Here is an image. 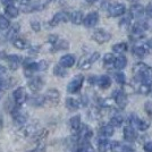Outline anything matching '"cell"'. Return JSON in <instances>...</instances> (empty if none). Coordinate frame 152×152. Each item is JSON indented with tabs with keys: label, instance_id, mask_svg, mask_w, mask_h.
<instances>
[{
	"label": "cell",
	"instance_id": "cell-57",
	"mask_svg": "<svg viewBox=\"0 0 152 152\" xmlns=\"http://www.w3.org/2000/svg\"><path fill=\"white\" fill-rule=\"evenodd\" d=\"M148 45V48H149V49H152V38L148 41V45Z\"/></svg>",
	"mask_w": 152,
	"mask_h": 152
},
{
	"label": "cell",
	"instance_id": "cell-21",
	"mask_svg": "<svg viewBox=\"0 0 152 152\" xmlns=\"http://www.w3.org/2000/svg\"><path fill=\"white\" fill-rule=\"evenodd\" d=\"M96 85H99L101 89H108L110 85H111V78L108 75H101L98 76V80H96Z\"/></svg>",
	"mask_w": 152,
	"mask_h": 152
},
{
	"label": "cell",
	"instance_id": "cell-55",
	"mask_svg": "<svg viewBox=\"0 0 152 152\" xmlns=\"http://www.w3.org/2000/svg\"><path fill=\"white\" fill-rule=\"evenodd\" d=\"M6 73H7V68L4 65L0 64V75H4V74H6Z\"/></svg>",
	"mask_w": 152,
	"mask_h": 152
},
{
	"label": "cell",
	"instance_id": "cell-61",
	"mask_svg": "<svg viewBox=\"0 0 152 152\" xmlns=\"http://www.w3.org/2000/svg\"><path fill=\"white\" fill-rule=\"evenodd\" d=\"M128 1H133V0H128Z\"/></svg>",
	"mask_w": 152,
	"mask_h": 152
},
{
	"label": "cell",
	"instance_id": "cell-23",
	"mask_svg": "<svg viewBox=\"0 0 152 152\" xmlns=\"http://www.w3.org/2000/svg\"><path fill=\"white\" fill-rule=\"evenodd\" d=\"M114 111L115 114L110 118V125L114 127H121L123 125V123H124V118L117 110H114Z\"/></svg>",
	"mask_w": 152,
	"mask_h": 152
},
{
	"label": "cell",
	"instance_id": "cell-37",
	"mask_svg": "<svg viewBox=\"0 0 152 152\" xmlns=\"http://www.w3.org/2000/svg\"><path fill=\"white\" fill-rule=\"evenodd\" d=\"M128 146L121 144V142H113L110 144V149L113 152H124Z\"/></svg>",
	"mask_w": 152,
	"mask_h": 152
},
{
	"label": "cell",
	"instance_id": "cell-54",
	"mask_svg": "<svg viewBox=\"0 0 152 152\" xmlns=\"http://www.w3.org/2000/svg\"><path fill=\"white\" fill-rule=\"evenodd\" d=\"M5 88H6V81L2 80V78H0V91H2Z\"/></svg>",
	"mask_w": 152,
	"mask_h": 152
},
{
	"label": "cell",
	"instance_id": "cell-44",
	"mask_svg": "<svg viewBox=\"0 0 152 152\" xmlns=\"http://www.w3.org/2000/svg\"><path fill=\"white\" fill-rule=\"evenodd\" d=\"M48 66H49L48 61L40 60V61H38V72H43V70H45L48 68Z\"/></svg>",
	"mask_w": 152,
	"mask_h": 152
},
{
	"label": "cell",
	"instance_id": "cell-38",
	"mask_svg": "<svg viewBox=\"0 0 152 152\" xmlns=\"http://www.w3.org/2000/svg\"><path fill=\"white\" fill-rule=\"evenodd\" d=\"M53 74L58 76V77H65L67 75V70L61 65H56L55 68H53Z\"/></svg>",
	"mask_w": 152,
	"mask_h": 152
},
{
	"label": "cell",
	"instance_id": "cell-43",
	"mask_svg": "<svg viewBox=\"0 0 152 152\" xmlns=\"http://www.w3.org/2000/svg\"><path fill=\"white\" fill-rule=\"evenodd\" d=\"M114 61H115V57L113 53H106L104 57H103V64L104 66H114Z\"/></svg>",
	"mask_w": 152,
	"mask_h": 152
},
{
	"label": "cell",
	"instance_id": "cell-52",
	"mask_svg": "<svg viewBox=\"0 0 152 152\" xmlns=\"http://www.w3.org/2000/svg\"><path fill=\"white\" fill-rule=\"evenodd\" d=\"M96 80H98V76H91L89 78V83L91 85H96Z\"/></svg>",
	"mask_w": 152,
	"mask_h": 152
},
{
	"label": "cell",
	"instance_id": "cell-2",
	"mask_svg": "<svg viewBox=\"0 0 152 152\" xmlns=\"http://www.w3.org/2000/svg\"><path fill=\"white\" fill-rule=\"evenodd\" d=\"M93 136V131L92 128L88 125H81L80 128L76 132V140L77 143H84V142H89V140Z\"/></svg>",
	"mask_w": 152,
	"mask_h": 152
},
{
	"label": "cell",
	"instance_id": "cell-27",
	"mask_svg": "<svg viewBox=\"0 0 152 152\" xmlns=\"http://www.w3.org/2000/svg\"><path fill=\"white\" fill-rule=\"evenodd\" d=\"M81 125H82V124H81V116H80V115L73 116V117L69 119V127L74 133L77 132V129L80 128Z\"/></svg>",
	"mask_w": 152,
	"mask_h": 152
},
{
	"label": "cell",
	"instance_id": "cell-31",
	"mask_svg": "<svg viewBox=\"0 0 152 152\" xmlns=\"http://www.w3.org/2000/svg\"><path fill=\"white\" fill-rule=\"evenodd\" d=\"M13 45L16 49H19V50H25L26 48L28 47V45H27V42H26L25 40L22 38H18V37L13 39Z\"/></svg>",
	"mask_w": 152,
	"mask_h": 152
},
{
	"label": "cell",
	"instance_id": "cell-17",
	"mask_svg": "<svg viewBox=\"0 0 152 152\" xmlns=\"http://www.w3.org/2000/svg\"><path fill=\"white\" fill-rule=\"evenodd\" d=\"M76 61V58L74 55H65L63 57L60 58V60H59V65H61L63 67L65 68H70V67H73L74 66V64Z\"/></svg>",
	"mask_w": 152,
	"mask_h": 152
},
{
	"label": "cell",
	"instance_id": "cell-58",
	"mask_svg": "<svg viewBox=\"0 0 152 152\" xmlns=\"http://www.w3.org/2000/svg\"><path fill=\"white\" fill-rule=\"evenodd\" d=\"M88 4H94V2H96L98 0H85Z\"/></svg>",
	"mask_w": 152,
	"mask_h": 152
},
{
	"label": "cell",
	"instance_id": "cell-11",
	"mask_svg": "<svg viewBox=\"0 0 152 152\" xmlns=\"http://www.w3.org/2000/svg\"><path fill=\"white\" fill-rule=\"evenodd\" d=\"M52 0H38L37 2L32 4L28 7H26V13H31V12H40V10H43L45 7L49 6Z\"/></svg>",
	"mask_w": 152,
	"mask_h": 152
},
{
	"label": "cell",
	"instance_id": "cell-25",
	"mask_svg": "<svg viewBox=\"0 0 152 152\" xmlns=\"http://www.w3.org/2000/svg\"><path fill=\"white\" fill-rule=\"evenodd\" d=\"M45 103V95H40V94H34L30 99V104L33 107H41Z\"/></svg>",
	"mask_w": 152,
	"mask_h": 152
},
{
	"label": "cell",
	"instance_id": "cell-49",
	"mask_svg": "<svg viewBox=\"0 0 152 152\" xmlns=\"http://www.w3.org/2000/svg\"><path fill=\"white\" fill-rule=\"evenodd\" d=\"M58 35H53V34H51V35H49V38H48V41H49V43H50L51 45H53L56 42H57L58 40Z\"/></svg>",
	"mask_w": 152,
	"mask_h": 152
},
{
	"label": "cell",
	"instance_id": "cell-6",
	"mask_svg": "<svg viewBox=\"0 0 152 152\" xmlns=\"http://www.w3.org/2000/svg\"><path fill=\"white\" fill-rule=\"evenodd\" d=\"M12 116H13V119L15 121V124L19 125V126H23L27 121V115L22 109H19L18 106H17V108H15V109L12 110Z\"/></svg>",
	"mask_w": 152,
	"mask_h": 152
},
{
	"label": "cell",
	"instance_id": "cell-20",
	"mask_svg": "<svg viewBox=\"0 0 152 152\" xmlns=\"http://www.w3.org/2000/svg\"><path fill=\"white\" fill-rule=\"evenodd\" d=\"M83 19H84V15L81 10H75L72 14H69V20L75 24V25H80L83 23Z\"/></svg>",
	"mask_w": 152,
	"mask_h": 152
},
{
	"label": "cell",
	"instance_id": "cell-35",
	"mask_svg": "<svg viewBox=\"0 0 152 152\" xmlns=\"http://www.w3.org/2000/svg\"><path fill=\"white\" fill-rule=\"evenodd\" d=\"M127 49H128V47H127V43H125V42L116 43L115 45H113V51L116 52V53H119V55H121L125 51H127Z\"/></svg>",
	"mask_w": 152,
	"mask_h": 152
},
{
	"label": "cell",
	"instance_id": "cell-36",
	"mask_svg": "<svg viewBox=\"0 0 152 152\" xmlns=\"http://www.w3.org/2000/svg\"><path fill=\"white\" fill-rule=\"evenodd\" d=\"M76 152H94V149L89 142H84V143H80L78 148L76 149Z\"/></svg>",
	"mask_w": 152,
	"mask_h": 152
},
{
	"label": "cell",
	"instance_id": "cell-53",
	"mask_svg": "<svg viewBox=\"0 0 152 152\" xmlns=\"http://www.w3.org/2000/svg\"><path fill=\"white\" fill-rule=\"evenodd\" d=\"M16 1H17L18 4H20V5H23V6H27L31 0H16Z\"/></svg>",
	"mask_w": 152,
	"mask_h": 152
},
{
	"label": "cell",
	"instance_id": "cell-15",
	"mask_svg": "<svg viewBox=\"0 0 152 152\" xmlns=\"http://www.w3.org/2000/svg\"><path fill=\"white\" fill-rule=\"evenodd\" d=\"M7 61H8V65H9V68L10 69H17L18 66L23 63V58L20 57L19 55H9L7 57Z\"/></svg>",
	"mask_w": 152,
	"mask_h": 152
},
{
	"label": "cell",
	"instance_id": "cell-59",
	"mask_svg": "<svg viewBox=\"0 0 152 152\" xmlns=\"http://www.w3.org/2000/svg\"><path fill=\"white\" fill-rule=\"evenodd\" d=\"M124 152H134V150L132 149V148H129V146H128V148H127V149Z\"/></svg>",
	"mask_w": 152,
	"mask_h": 152
},
{
	"label": "cell",
	"instance_id": "cell-1",
	"mask_svg": "<svg viewBox=\"0 0 152 152\" xmlns=\"http://www.w3.org/2000/svg\"><path fill=\"white\" fill-rule=\"evenodd\" d=\"M133 73L135 80L139 83L152 85V68L144 63H137L134 65Z\"/></svg>",
	"mask_w": 152,
	"mask_h": 152
},
{
	"label": "cell",
	"instance_id": "cell-16",
	"mask_svg": "<svg viewBox=\"0 0 152 152\" xmlns=\"http://www.w3.org/2000/svg\"><path fill=\"white\" fill-rule=\"evenodd\" d=\"M133 55L137 58H144L149 52V48L146 45H136L133 47Z\"/></svg>",
	"mask_w": 152,
	"mask_h": 152
},
{
	"label": "cell",
	"instance_id": "cell-34",
	"mask_svg": "<svg viewBox=\"0 0 152 152\" xmlns=\"http://www.w3.org/2000/svg\"><path fill=\"white\" fill-rule=\"evenodd\" d=\"M91 66H92V63H91L89 57H82L80 59V61H78V68L80 69H83V70L90 69Z\"/></svg>",
	"mask_w": 152,
	"mask_h": 152
},
{
	"label": "cell",
	"instance_id": "cell-9",
	"mask_svg": "<svg viewBox=\"0 0 152 152\" xmlns=\"http://www.w3.org/2000/svg\"><path fill=\"white\" fill-rule=\"evenodd\" d=\"M125 10H126L125 5L124 4H119V2L113 4L108 8V13H109V15L111 17H119V16L125 14Z\"/></svg>",
	"mask_w": 152,
	"mask_h": 152
},
{
	"label": "cell",
	"instance_id": "cell-30",
	"mask_svg": "<svg viewBox=\"0 0 152 152\" xmlns=\"http://www.w3.org/2000/svg\"><path fill=\"white\" fill-rule=\"evenodd\" d=\"M80 106H81L80 101L74 99V98H67L66 99V107H67V109H69L70 111L77 110L80 108Z\"/></svg>",
	"mask_w": 152,
	"mask_h": 152
},
{
	"label": "cell",
	"instance_id": "cell-28",
	"mask_svg": "<svg viewBox=\"0 0 152 152\" xmlns=\"http://www.w3.org/2000/svg\"><path fill=\"white\" fill-rule=\"evenodd\" d=\"M133 125L136 127L139 131L144 132V131H146V129H149V127H150V123H149L148 121H145V119H140V118L136 117V119H135Z\"/></svg>",
	"mask_w": 152,
	"mask_h": 152
},
{
	"label": "cell",
	"instance_id": "cell-14",
	"mask_svg": "<svg viewBox=\"0 0 152 152\" xmlns=\"http://www.w3.org/2000/svg\"><path fill=\"white\" fill-rule=\"evenodd\" d=\"M146 28H148V25H146L145 23H143V22H136L133 25V27H132V33H133L134 37L140 39L143 37V34H144Z\"/></svg>",
	"mask_w": 152,
	"mask_h": 152
},
{
	"label": "cell",
	"instance_id": "cell-13",
	"mask_svg": "<svg viewBox=\"0 0 152 152\" xmlns=\"http://www.w3.org/2000/svg\"><path fill=\"white\" fill-rule=\"evenodd\" d=\"M45 98L47 101H49L52 104H58V102L60 101V93L56 89H49L45 92Z\"/></svg>",
	"mask_w": 152,
	"mask_h": 152
},
{
	"label": "cell",
	"instance_id": "cell-50",
	"mask_svg": "<svg viewBox=\"0 0 152 152\" xmlns=\"http://www.w3.org/2000/svg\"><path fill=\"white\" fill-rule=\"evenodd\" d=\"M144 13H146V15L152 18V4H149V5L146 6V8L144 9Z\"/></svg>",
	"mask_w": 152,
	"mask_h": 152
},
{
	"label": "cell",
	"instance_id": "cell-60",
	"mask_svg": "<svg viewBox=\"0 0 152 152\" xmlns=\"http://www.w3.org/2000/svg\"><path fill=\"white\" fill-rule=\"evenodd\" d=\"M2 127V121H1V118H0V128Z\"/></svg>",
	"mask_w": 152,
	"mask_h": 152
},
{
	"label": "cell",
	"instance_id": "cell-8",
	"mask_svg": "<svg viewBox=\"0 0 152 152\" xmlns=\"http://www.w3.org/2000/svg\"><path fill=\"white\" fill-rule=\"evenodd\" d=\"M69 20V14L67 12H58L57 14H55V16L51 18V20L49 22V25L51 27H55L60 23H66Z\"/></svg>",
	"mask_w": 152,
	"mask_h": 152
},
{
	"label": "cell",
	"instance_id": "cell-47",
	"mask_svg": "<svg viewBox=\"0 0 152 152\" xmlns=\"http://www.w3.org/2000/svg\"><path fill=\"white\" fill-rule=\"evenodd\" d=\"M45 144H42V143H40L37 148H34V149H31L28 152H43L45 151Z\"/></svg>",
	"mask_w": 152,
	"mask_h": 152
},
{
	"label": "cell",
	"instance_id": "cell-29",
	"mask_svg": "<svg viewBox=\"0 0 152 152\" xmlns=\"http://www.w3.org/2000/svg\"><path fill=\"white\" fill-rule=\"evenodd\" d=\"M114 133H115L114 126H111L110 124L103 125V126L100 128V131H99L100 136H104V137H110V136H113V135H114Z\"/></svg>",
	"mask_w": 152,
	"mask_h": 152
},
{
	"label": "cell",
	"instance_id": "cell-33",
	"mask_svg": "<svg viewBox=\"0 0 152 152\" xmlns=\"http://www.w3.org/2000/svg\"><path fill=\"white\" fill-rule=\"evenodd\" d=\"M52 48H53V50H66V49L69 48V43H68L66 40H60V39H58L57 42L52 45Z\"/></svg>",
	"mask_w": 152,
	"mask_h": 152
},
{
	"label": "cell",
	"instance_id": "cell-3",
	"mask_svg": "<svg viewBox=\"0 0 152 152\" xmlns=\"http://www.w3.org/2000/svg\"><path fill=\"white\" fill-rule=\"evenodd\" d=\"M111 98H114L115 102L118 104V107L124 109L126 108L127 103H128V98H127V93L123 90H115L113 92Z\"/></svg>",
	"mask_w": 152,
	"mask_h": 152
},
{
	"label": "cell",
	"instance_id": "cell-42",
	"mask_svg": "<svg viewBox=\"0 0 152 152\" xmlns=\"http://www.w3.org/2000/svg\"><path fill=\"white\" fill-rule=\"evenodd\" d=\"M115 81L118 83L119 85H125V83H126V76H125L124 73L118 72V73L115 74Z\"/></svg>",
	"mask_w": 152,
	"mask_h": 152
},
{
	"label": "cell",
	"instance_id": "cell-18",
	"mask_svg": "<svg viewBox=\"0 0 152 152\" xmlns=\"http://www.w3.org/2000/svg\"><path fill=\"white\" fill-rule=\"evenodd\" d=\"M124 139L127 142H133L136 139V132L132 125H128L124 128Z\"/></svg>",
	"mask_w": 152,
	"mask_h": 152
},
{
	"label": "cell",
	"instance_id": "cell-22",
	"mask_svg": "<svg viewBox=\"0 0 152 152\" xmlns=\"http://www.w3.org/2000/svg\"><path fill=\"white\" fill-rule=\"evenodd\" d=\"M110 144L111 143L108 141V137L100 136L98 139V149H99V152H107L110 149Z\"/></svg>",
	"mask_w": 152,
	"mask_h": 152
},
{
	"label": "cell",
	"instance_id": "cell-24",
	"mask_svg": "<svg viewBox=\"0 0 152 152\" xmlns=\"http://www.w3.org/2000/svg\"><path fill=\"white\" fill-rule=\"evenodd\" d=\"M5 14H6V17H8V18H15V17L18 16L19 9L16 6H14L13 4L7 5L5 7Z\"/></svg>",
	"mask_w": 152,
	"mask_h": 152
},
{
	"label": "cell",
	"instance_id": "cell-46",
	"mask_svg": "<svg viewBox=\"0 0 152 152\" xmlns=\"http://www.w3.org/2000/svg\"><path fill=\"white\" fill-rule=\"evenodd\" d=\"M144 108H145V111L148 113V115H150V116L152 117V102L151 101L145 102Z\"/></svg>",
	"mask_w": 152,
	"mask_h": 152
},
{
	"label": "cell",
	"instance_id": "cell-26",
	"mask_svg": "<svg viewBox=\"0 0 152 152\" xmlns=\"http://www.w3.org/2000/svg\"><path fill=\"white\" fill-rule=\"evenodd\" d=\"M126 65H127V59L125 56L121 55V56H118V57L115 58L114 67L116 68V69H118V70L124 69V68L126 67Z\"/></svg>",
	"mask_w": 152,
	"mask_h": 152
},
{
	"label": "cell",
	"instance_id": "cell-19",
	"mask_svg": "<svg viewBox=\"0 0 152 152\" xmlns=\"http://www.w3.org/2000/svg\"><path fill=\"white\" fill-rule=\"evenodd\" d=\"M143 14H144V7L142 6V5L136 4V5H133V6L131 7L129 15L132 17H134V18H141L143 16Z\"/></svg>",
	"mask_w": 152,
	"mask_h": 152
},
{
	"label": "cell",
	"instance_id": "cell-7",
	"mask_svg": "<svg viewBox=\"0 0 152 152\" xmlns=\"http://www.w3.org/2000/svg\"><path fill=\"white\" fill-rule=\"evenodd\" d=\"M13 98H14V101H15V103L17 106L24 104L26 102V100H27V93H26L25 88H23V86L17 88V89L14 91Z\"/></svg>",
	"mask_w": 152,
	"mask_h": 152
},
{
	"label": "cell",
	"instance_id": "cell-56",
	"mask_svg": "<svg viewBox=\"0 0 152 152\" xmlns=\"http://www.w3.org/2000/svg\"><path fill=\"white\" fill-rule=\"evenodd\" d=\"M14 1H16V0H1V4L7 6V5H12Z\"/></svg>",
	"mask_w": 152,
	"mask_h": 152
},
{
	"label": "cell",
	"instance_id": "cell-12",
	"mask_svg": "<svg viewBox=\"0 0 152 152\" xmlns=\"http://www.w3.org/2000/svg\"><path fill=\"white\" fill-rule=\"evenodd\" d=\"M98 22H99V14L96 13V12H91L83 19V24L88 28L94 27L98 24Z\"/></svg>",
	"mask_w": 152,
	"mask_h": 152
},
{
	"label": "cell",
	"instance_id": "cell-41",
	"mask_svg": "<svg viewBox=\"0 0 152 152\" xmlns=\"http://www.w3.org/2000/svg\"><path fill=\"white\" fill-rule=\"evenodd\" d=\"M9 26H10L9 19L7 18L5 15H1V14H0V30H1V31H5Z\"/></svg>",
	"mask_w": 152,
	"mask_h": 152
},
{
	"label": "cell",
	"instance_id": "cell-4",
	"mask_svg": "<svg viewBox=\"0 0 152 152\" xmlns=\"http://www.w3.org/2000/svg\"><path fill=\"white\" fill-rule=\"evenodd\" d=\"M84 83V76L76 75L67 85V91L69 93H77L80 90L82 89V85Z\"/></svg>",
	"mask_w": 152,
	"mask_h": 152
},
{
	"label": "cell",
	"instance_id": "cell-51",
	"mask_svg": "<svg viewBox=\"0 0 152 152\" xmlns=\"http://www.w3.org/2000/svg\"><path fill=\"white\" fill-rule=\"evenodd\" d=\"M144 151L145 152H152V142L151 141H149V142H146L145 144H144Z\"/></svg>",
	"mask_w": 152,
	"mask_h": 152
},
{
	"label": "cell",
	"instance_id": "cell-39",
	"mask_svg": "<svg viewBox=\"0 0 152 152\" xmlns=\"http://www.w3.org/2000/svg\"><path fill=\"white\" fill-rule=\"evenodd\" d=\"M99 106L102 108H111L113 107V98H103V99H99L98 100Z\"/></svg>",
	"mask_w": 152,
	"mask_h": 152
},
{
	"label": "cell",
	"instance_id": "cell-45",
	"mask_svg": "<svg viewBox=\"0 0 152 152\" xmlns=\"http://www.w3.org/2000/svg\"><path fill=\"white\" fill-rule=\"evenodd\" d=\"M31 27L34 32H40V30H41V24H40V22H38V20H31Z\"/></svg>",
	"mask_w": 152,
	"mask_h": 152
},
{
	"label": "cell",
	"instance_id": "cell-10",
	"mask_svg": "<svg viewBox=\"0 0 152 152\" xmlns=\"http://www.w3.org/2000/svg\"><path fill=\"white\" fill-rule=\"evenodd\" d=\"M43 85H45V82H43L42 77H40V76L32 77L31 80H30V82H28V88L34 93H38L39 91H41L42 88H43Z\"/></svg>",
	"mask_w": 152,
	"mask_h": 152
},
{
	"label": "cell",
	"instance_id": "cell-32",
	"mask_svg": "<svg viewBox=\"0 0 152 152\" xmlns=\"http://www.w3.org/2000/svg\"><path fill=\"white\" fill-rule=\"evenodd\" d=\"M19 24H14L12 25L10 27H8L7 30H8V33H7V39L8 40H13L17 37V34H18L19 32Z\"/></svg>",
	"mask_w": 152,
	"mask_h": 152
},
{
	"label": "cell",
	"instance_id": "cell-40",
	"mask_svg": "<svg viewBox=\"0 0 152 152\" xmlns=\"http://www.w3.org/2000/svg\"><path fill=\"white\" fill-rule=\"evenodd\" d=\"M151 86L150 84H144V83H140L139 85V92L142 95H148L151 92Z\"/></svg>",
	"mask_w": 152,
	"mask_h": 152
},
{
	"label": "cell",
	"instance_id": "cell-48",
	"mask_svg": "<svg viewBox=\"0 0 152 152\" xmlns=\"http://www.w3.org/2000/svg\"><path fill=\"white\" fill-rule=\"evenodd\" d=\"M89 58H90V60H91V63L93 64L94 61H96V60L100 58V53H99V52H93L91 56H89Z\"/></svg>",
	"mask_w": 152,
	"mask_h": 152
},
{
	"label": "cell",
	"instance_id": "cell-5",
	"mask_svg": "<svg viewBox=\"0 0 152 152\" xmlns=\"http://www.w3.org/2000/svg\"><path fill=\"white\" fill-rule=\"evenodd\" d=\"M92 39L94 40L95 42H98V43H106L108 42L110 39H111V34L107 32L106 30H102V28H99V30H95L93 32V34H92Z\"/></svg>",
	"mask_w": 152,
	"mask_h": 152
}]
</instances>
